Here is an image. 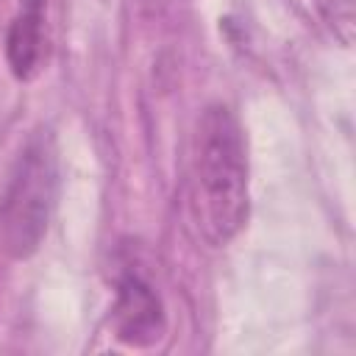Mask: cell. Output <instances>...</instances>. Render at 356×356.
<instances>
[{
	"mask_svg": "<svg viewBox=\"0 0 356 356\" xmlns=\"http://www.w3.org/2000/svg\"><path fill=\"white\" fill-rule=\"evenodd\" d=\"M195 209L206 236L225 245L248 220V156L239 120L222 103L203 108L195 131Z\"/></svg>",
	"mask_w": 356,
	"mask_h": 356,
	"instance_id": "6da1fadb",
	"label": "cell"
},
{
	"mask_svg": "<svg viewBox=\"0 0 356 356\" xmlns=\"http://www.w3.org/2000/svg\"><path fill=\"white\" fill-rule=\"evenodd\" d=\"M53 186H56L53 156L47 153L42 142H33L19 159L17 175L11 178V186L0 209L3 242L11 256L22 259L36 250L47 228V217L53 206Z\"/></svg>",
	"mask_w": 356,
	"mask_h": 356,
	"instance_id": "7a4b0ae2",
	"label": "cell"
},
{
	"mask_svg": "<svg viewBox=\"0 0 356 356\" xmlns=\"http://www.w3.org/2000/svg\"><path fill=\"white\" fill-rule=\"evenodd\" d=\"M111 325L117 339L131 348H150L164 337V306L142 275L125 273L117 281Z\"/></svg>",
	"mask_w": 356,
	"mask_h": 356,
	"instance_id": "3957f363",
	"label": "cell"
},
{
	"mask_svg": "<svg viewBox=\"0 0 356 356\" xmlns=\"http://www.w3.org/2000/svg\"><path fill=\"white\" fill-rule=\"evenodd\" d=\"M42 8L44 0H22V11L14 17L6 36V58L19 81H31L42 67V56H44Z\"/></svg>",
	"mask_w": 356,
	"mask_h": 356,
	"instance_id": "277c9868",
	"label": "cell"
},
{
	"mask_svg": "<svg viewBox=\"0 0 356 356\" xmlns=\"http://www.w3.org/2000/svg\"><path fill=\"white\" fill-rule=\"evenodd\" d=\"M317 14L323 17L325 28L345 44H353L356 33V0H312Z\"/></svg>",
	"mask_w": 356,
	"mask_h": 356,
	"instance_id": "5b68a950",
	"label": "cell"
}]
</instances>
